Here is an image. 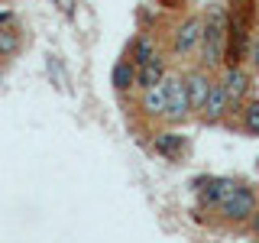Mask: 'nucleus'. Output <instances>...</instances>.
Masks as SVG:
<instances>
[{"label": "nucleus", "instance_id": "nucleus-1", "mask_svg": "<svg viewBox=\"0 0 259 243\" xmlns=\"http://www.w3.org/2000/svg\"><path fill=\"white\" fill-rule=\"evenodd\" d=\"M227 20H230V10L224 4H210L204 10V39H201V49H198V65H204L210 71L224 68Z\"/></svg>", "mask_w": 259, "mask_h": 243}, {"label": "nucleus", "instance_id": "nucleus-2", "mask_svg": "<svg viewBox=\"0 0 259 243\" xmlns=\"http://www.w3.org/2000/svg\"><path fill=\"white\" fill-rule=\"evenodd\" d=\"M256 208H259V194H256V188H253V185H246V182H240L237 188H233V191L221 201V208H217V217H221L224 224L246 227L249 217L256 214Z\"/></svg>", "mask_w": 259, "mask_h": 243}, {"label": "nucleus", "instance_id": "nucleus-3", "mask_svg": "<svg viewBox=\"0 0 259 243\" xmlns=\"http://www.w3.org/2000/svg\"><path fill=\"white\" fill-rule=\"evenodd\" d=\"M201 39H204V16L191 13V16H185V20L172 29L168 49H172L175 59H191V55H198Z\"/></svg>", "mask_w": 259, "mask_h": 243}, {"label": "nucleus", "instance_id": "nucleus-4", "mask_svg": "<svg viewBox=\"0 0 259 243\" xmlns=\"http://www.w3.org/2000/svg\"><path fill=\"white\" fill-rule=\"evenodd\" d=\"M221 85H224V91H227V97H230V104H233V113L240 117V107L253 97V75H249L243 65H224L221 68Z\"/></svg>", "mask_w": 259, "mask_h": 243}, {"label": "nucleus", "instance_id": "nucleus-5", "mask_svg": "<svg viewBox=\"0 0 259 243\" xmlns=\"http://www.w3.org/2000/svg\"><path fill=\"white\" fill-rule=\"evenodd\" d=\"M165 85H168L165 124H168V127H178V124H185L188 117H194V110H191V97H188V88H185V78H182V75H168V78H165Z\"/></svg>", "mask_w": 259, "mask_h": 243}, {"label": "nucleus", "instance_id": "nucleus-6", "mask_svg": "<svg viewBox=\"0 0 259 243\" xmlns=\"http://www.w3.org/2000/svg\"><path fill=\"white\" fill-rule=\"evenodd\" d=\"M182 78H185V88H188V97H191V110H194V117H198L217 78H214L210 68H204V65H194V68H188Z\"/></svg>", "mask_w": 259, "mask_h": 243}, {"label": "nucleus", "instance_id": "nucleus-7", "mask_svg": "<svg viewBox=\"0 0 259 243\" xmlns=\"http://www.w3.org/2000/svg\"><path fill=\"white\" fill-rule=\"evenodd\" d=\"M227 117H233V104H230V97H227V91H224L221 78H217L214 88H210V94H207V101H204V107H201V113H198V120L207 124V127H217V124H224Z\"/></svg>", "mask_w": 259, "mask_h": 243}, {"label": "nucleus", "instance_id": "nucleus-8", "mask_svg": "<svg viewBox=\"0 0 259 243\" xmlns=\"http://www.w3.org/2000/svg\"><path fill=\"white\" fill-rule=\"evenodd\" d=\"M165 107H168V85L165 81H159V85L140 91V113L146 120H165Z\"/></svg>", "mask_w": 259, "mask_h": 243}, {"label": "nucleus", "instance_id": "nucleus-9", "mask_svg": "<svg viewBox=\"0 0 259 243\" xmlns=\"http://www.w3.org/2000/svg\"><path fill=\"white\" fill-rule=\"evenodd\" d=\"M152 149H156L162 159L178 162L185 156V149H188V143H185V136L175 133V130H162V133H156V140H152Z\"/></svg>", "mask_w": 259, "mask_h": 243}, {"label": "nucleus", "instance_id": "nucleus-10", "mask_svg": "<svg viewBox=\"0 0 259 243\" xmlns=\"http://www.w3.org/2000/svg\"><path fill=\"white\" fill-rule=\"evenodd\" d=\"M162 55V49H159V39L152 36V32H140V36L133 39V46H130V59L136 62V68L146 62H152V59H159Z\"/></svg>", "mask_w": 259, "mask_h": 243}, {"label": "nucleus", "instance_id": "nucleus-11", "mask_svg": "<svg viewBox=\"0 0 259 243\" xmlns=\"http://www.w3.org/2000/svg\"><path fill=\"white\" fill-rule=\"evenodd\" d=\"M165 75H168L165 55H159V59H152V62H146V65H140V68H136V88H140V91H146V88L165 81Z\"/></svg>", "mask_w": 259, "mask_h": 243}, {"label": "nucleus", "instance_id": "nucleus-12", "mask_svg": "<svg viewBox=\"0 0 259 243\" xmlns=\"http://www.w3.org/2000/svg\"><path fill=\"white\" fill-rule=\"evenodd\" d=\"M110 85L117 88L120 94H126L130 88H136V62H133V59H120L117 65H113Z\"/></svg>", "mask_w": 259, "mask_h": 243}, {"label": "nucleus", "instance_id": "nucleus-13", "mask_svg": "<svg viewBox=\"0 0 259 243\" xmlns=\"http://www.w3.org/2000/svg\"><path fill=\"white\" fill-rule=\"evenodd\" d=\"M240 130L246 136H259V97L256 94L240 107Z\"/></svg>", "mask_w": 259, "mask_h": 243}, {"label": "nucleus", "instance_id": "nucleus-14", "mask_svg": "<svg viewBox=\"0 0 259 243\" xmlns=\"http://www.w3.org/2000/svg\"><path fill=\"white\" fill-rule=\"evenodd\" d=\"M16 49H20V36L0 23V55H13Z\"/></svg>", "mask_w": 259, "mask_h": 243}, {"label": "nucleus", "instance_id": "nucleus-15", "mask_svg": "<svg viewBox=\"0 0 259 243\" xmlns=\"http://www.w3.org/2000/svg\"><path fill=\"white\" fill-rule=\"evenodd\" d=\"M246 227H249V233H253V237H259V208H256V214L249 217V224H246Z\"/></svg>", "mask_w": 259, "mask_h": 243}, {"label": "nucleus", "instance_id": "nucleus-16", "mask_svg": "<svg viewBox=\"0 0 259 243\" xmlns=\"http://www.w3.org/2000/svg\"><path fill=\"white\" fill-rule=\"evenodd\" d=\"M249 62L259 68V32H256V39H253V52H249Z\"/></svg>", "mask_w": 259, "mask_h": 243}, {"label": "nucleus", "instance_id": "nucleus-17", "mask_svg": "<svg viewBox=\"0 0 259 243\" xmlns=\"http://www.w3.org/2000/svg\"><path fill=\"white\" fill-rule=\"evenodd\" d=\"M10 20V10H7V7H0V23H7Z\"/></svg>", "mask_w": 259, "mask_h": 243}, {"label": "nucleus", "instance_id": "nucleus-18", "mask_svg": "<svg viewBox=\"0 0 259 243\" xmlns=\"http://www.w3.org/2000/svg\"><path fill=\"white\" fill-rule=\"evenodd\" d=\"M162 4H172V7H175V4H178V0H162Z\"/></svg>", "mask_w": 259, "mask_h": 243}, {"label": "nucleus", "instance_id": "nucleus-19", "mask_svg": "<svg viewBox=\"0 0 259 243\" xmlns=\"http://www.w3.org/2000/svg\"><path fill=\"white\" fill-rule=\"evenodd\" d=\"M52 4H59V0H52Z\"/></svg>", "mask_w": 259, "mask_h": 243}]
</instances>
